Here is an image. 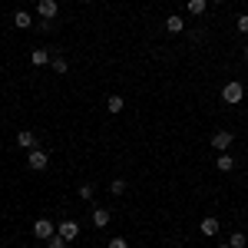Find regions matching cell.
Returning a JSON list of instances; mask_svg holds the SVG:
<instances>
[{
  "label": "cell",
  "instance_id": "83f0119b",
  "mask_svg": "<svg viewBox=\"0 0 248 248\" xmlns=\"http://www.w3.org/2000/svg\"><path fill=\"white\" fill-rule=\"evenodd\" d=\"M0 3H3V0H0Z\"/></svg>",
  "mask_w": 248,
  "mask_h": 248
},
{
  "label": "cell",
  "instance_id": "ffe728a7",
  "mask_svg": "<svg viewBox=\"0 0 248 248\" xmlns=\"http://www.w3.org/2000/svg\"><path fill=\"white\" fill-rule=\"evenodd\" d=\"M235 30H238V33H248V14H238V17H235Z\"/></svg>",
  "mask_w": 248,
  "mask_h": 248
},
{
  "label": "cell",
  "instance_id": "5b68a950",
  "mask_svg": "<svg viewBox=\"0 0 248 248\" xmlns=\"http://www.w3.org/2000/svg\"><path fill=\"white\" fill-rule=\"evenodd\" d=\"M57 14H60L57 0H37V17L40 20H57Z\"/></svg>",
  "mask_w": 248,
  "mask_h": 248
},
{
  "label": "cell",
  "instance_id": "d4e9b609",
  "mask_svg": "<svg viewBox=\"0 0 248 248\" xmlns=\"http://www.w3.org/2000/svg\"><path fill=\"white\" fill-rule=\"evenodd\" d=\"M209 3H225V0H209Z\"/></svg>",
  "mask_w": 248,
  "mask_h": 248
},
{
  "label": "cell",
  "instance_id": "4316f807",
  "mask_svg": "<svg viewBox=\"0 0 248 248\" xmlns=\"http://www.w3.org/2000/svg\"><path fill=\"white\" fill-rule=\"evenodd\" d=\"M139 248H146V245H139Z\"/></svg>",
  "mask_w": 248,
  "mask_h": 248
},
{
  "label": "cell",
  "instance_id": "4fadbf2b",
  "mask_svg": "<svg viewBox=\"0 0 248 248\" xmlns=\"http://www.w3.org/2000/svg\"><path fill=\"white\" fill-rule=\"evenodd\" d=\"M166 30H169V33H182V30H186V17L169 14V20H166Z\"/></svg>",
  "mask_w": 248,
  "mask_h": 248
},
{
  "label": "cell",
  "instance_id": "52a82bcc",
  "mask_svg": "<svg viewBox=\"0 0 248 248\" xmlns=\"http://www.w3.org/2000/svg\"><path fill=\"white\" fill-rule=\"evenodd\" d=\"M57 235H63L66 242H77L79 238V222H73V218H63L57 225Z\"/></svg>",
  "mask_w": 248,
  "mask_h": 248
},
{
  "label": "cell",
  "instance_id": "2e32d148",
  "mask_svg": "<svg viewBox=\"0 0 248 248\" xmlns=\"http://www.w3.org/2000/svg\"><path fill=\"white\" fill-rule=\"evenodd\" d=\"M229 245L232 248H248V235H245V232H232V235H229Z\"/></svg>",
  "mask_w": 248,
  "mask_h": 248
},
{
  "label": "cell",
  "instance_id": "ba28073f",
  "mask_svg": "<svg viewBox=\"0 0 248 248\" xmlns=\"http://www.w3.org/2000/svg\"><path fill=\"white\" fill-rule=\"evenodd\" d=\"M50 60H53V53H50L46 46H37V50L30 53V63H33L37 70H43V66H50Z\"/></svg>",
  "mask_w": 248,
  "mask_h": 248
},
{
  "label": "cell",
  "instance_id": "277c9868",
  "mask_svg": "<svg viewBox=\"0 0 248 248\" xmlns=\"http://www.w3.org/2000/svg\"><path fill=\"white\" fill-rule=\"evenodd\" d=\"M232 142H235V136H232L229 129H218V133H212V149H215V153H229Z\"/></svg>",
  "mask_w": 248,
  "mask_h": 248
},
{
  "label": "cell",
  "instance_id": "603a6c76",
  "mask_svg": "<svg viewBox=\"0 0 248 248\" xmlns=\"http://www.w3.org/2000/svg\"><path fill=\"white\" fill-rule=\"evenodd\" d=\"M242 57H245V63H248V46H242Z\"/></svg>",
  "mask_w": 248,
  "mask_h": 248
},
{
  "label": "cell",
  "instance_id": "ac0fdd59",
  "mask_svg": "<svg viewBox=\"0 0 248 248\" xmlns=\"http://www.w3.org/2000/svg\"><path fill=\"white\" fill-rule=\"evenodd\" d=\"M79 199H83V202H93V195H96V186L93 182H83V186H79V192H77Z\"/></svg>",
  "mask_w": 248,
  "mask_h": 248
},
{
  "label": "cell",
  "instance_id": "6da1fadb",
  "mask_svg": "<svg viewBox=\"0 0 248 248\" xmlns=\"http://www.w3.org/2000/svg\"><path fill=\"white\" fill-rule=\"evenodd\" d=\"M242 99H245V86H242L238 79H229V83L222 86V103H225V106H238Z\"/></svg>",
  "mask_w": 248,
  "mask_h": 248
},
{
  "label": "cell",
  "instance_id": "d6986e66",
  "mask_svg": "<svg viewBox=\"0 0 248 248\" xmlns=\"http://www.w3.org/2000/svg\"><path fill=\"white\" fill-rule=\"evenodd\" d=\"M109 192H113V195H123V192H126V179H113V182H109Z\"/></svg>",
  "mask_w": 248,
  "mask_h": 248
},
{
  "label": "cell",
  "instance_id": "44dd1931",
  "mask_svg": "<svg viewBox=\"0 0 248 248\" xmlns=\"http://www.w3.org/2000/svg\"><path fill=\"white\" fill-rule=\"evenodd\" d=\"M66 245H70V242H66L63 235H53V238L46 242V248H66Z\"/></svg>",
  "mask_w": 248,
  "mask_h": 248
},
{
  "label": "cell",
  "instance_id": "cb8c5ba5",
  "mask_svg": "<svg viewBox=\"0 0 248 248\" xmlns=\"http://www.w3.org/2000/svg\"><path fill=\"white\" fill-rule=\"evenodd\" d=\"M215 248H232V245H229V242H222V245H215Z\"/></svg>",
  "mask_w": 248,
  "mask_h": 248
},
{
  "label": "cell",
  "instance_id": "8fae6325",
  "mask_svg": "<svg viewBox=\"0 0 248 248\" xmlns=\"http://www.w3.org/2000/svg\"><path fill=\"white\" fill-rule=\"evenodd\" d=\"M215 169H218V172H232V169H235V155H232V153H218V155H215Z\"/></svg>",
  "mask_w": 248,
  "mask_h": 248
},
{
  "label": "cell",
  "instance_id": "e0dca14e",
  "mask_svg": "<svg viewBox=\"0 0 248 248\" xmlns=\"http://www.w3.org/2000/svg\"><path fill=\"white\" fill-rule=\"evenodd\" d=\"M50 70L63 77V73H70V63H66V60H63V57H53V60H50Z\"/></svg>",
  "mask_w": 248,
  "mask_h": 248
},
{
  "label": "cell",
  "instance_id": "9c48e42d",
  "mask_svg": "<svg viewBox=\"0 0 248 248\" xmlns=\"http://www.w3.org/2000/svg\"><path fill=\"white\" fill-rule=\"evenodd\" d=\"M109 222H113V212L106 209V205H96V209H93V225H96V229H106Z\"/></svg>",
  "mask_w": 248,
  "mask_h": 248
},
{
  "label": "cell",
  "instance_id": "7c38bea8",
  "mask_svg": "<svg viewBox=\"0 0 248 248\" xmlns=\"http://www.w3.org/2000/svg\"><path fill=\"white\" fill-rule=\"evenodd\" d=\"M17 146L20 149H33V146H37V136L30 133V129H20L17 133Z\"/></svg>",
  "mask_w": 248,
  "mask_h": 248
},
{
  "label": "cell",
  "instance_id": "484cf974",
  "mask_svg": "<svg viewBox=\"0 0 248 248\" xmlns=\"http://www.w3.org/2000/svg\"><path fill=\"white\" fill-rule=\"evenodd\" d=\"M79 3H93V0H79Z\"/></svg>",
  "mask_w": 248,
  "mask_h": 248
},
{
  "label": "cell",
  "instance_id": "7a4b0ae2",
  "mask_svg": "<svg viewBox=\"0 0 248 248\" xmlns=\"http://www.w3.org/2000/svg\"><path fill=\"white\" fill-rule=\"evenodd\" d=\"M27 166H30L33 172H46V169H50V153H46V149H40V146L27 149Z\"/></svg>",
  "mask_w": 248,
  "mask_h": 248
},
{
  "label": "cell",
  "instance_id": "30bf717a",
  "mask_svg": "<svg viewBox=\"0 0 248 248\" xmlns=\"http://www.w3.org/2000/svg\"><path fill=\"white\" fill-rule=\"evenodd\" d=\"M186 10H189V17H205V10H209V0H189L186 3Z\"/></svg>",
  "mask_w": 248,
  "mask_h": 248
},
{
  "label": "cell",
  "instance_id": "8992f818",
  "mask_svg": "<svg viewBox=\"0 0 248 248\" xmlns=\"http://www.w3.org/2000/svg\"><path fill=\"white\" fill-rule=\"evenodd\" d=\"M222 232V222L215 218V215H205L202 222H199V235H205V238H215Z\"/></svg>",
  "mask_w": 248,
  "mask_h": 248
},
{
  "label": "cell",
  "instance_id": "5bb4252c",
  "mask_svg": "<svg viewBox=\"0 0 248 248\" xmlns=\"http://www.w3.org/2000/svg\"><path fill=\"white\" fill-rule=\"evenodd\" d=\"M14 27H17V30H30V27H33V17H30L27 10H17V14H14Z\"/></svg>",
  "mask_w": 248,
  "mask_h": 248
},
{
  "label": "cell",
  "instance_id": "7402d4cb",
  "mask_svg": "<svg viewBox=\"0 0 248 248\" xmlns=\"http://www.w3.org/2000/svg\"><path fill=\"white\" fill-rule=\"evenodd\" d=\"M106 248H129V245H126L123 235H116V238H109V245H106Z\"/></svg>",
  "mask_w": 248,
  "mask_h": 248
},
{
  "label": "cell",
  "instance_id": "3957f363",
  "mask_svg": "<svg viewBox=\"0 0 248 248\" xmlns=\"http://www.w3.org/2000/svg\"><path fill=\"white\" fill-rule=\"evenodd\" d=\"M53 235H57V225H53L50 218H37V222H33V238H37V242H50Z\"/></svg>",
  "mask_w": 248,
  "mask_h": 248
},
{
  "label": "cell",
  "instance_id": "9a60e30c",
  "mask_svg": "<svg viewBox=\"0 0 248 248\" xmlns=\"http://www.w3.org/2000/svg\"><path fill=\"white\" fill-rule=\"evenodd\" d=\"M123 106H126V99H123V96L119 93H113V96H106V109H109V113H123Z\"/></svg>",
  "mask_w": 248,
  "mask_h": 248
}]
</instances>
